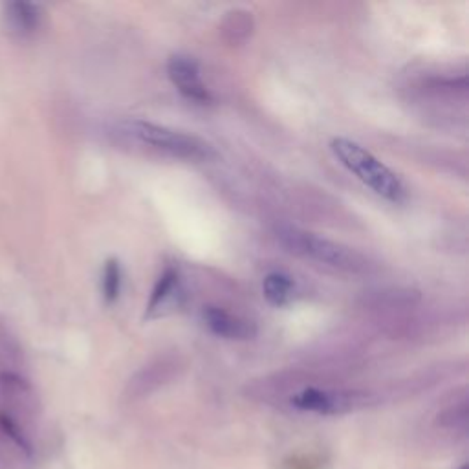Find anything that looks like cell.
I'll return each instance as SVG.
<instances>
[{
	"instance_id": "cell-1",
	"label": "cell",
	"mask_w": 469,
	"mask_h": 469,
	"mask_svg": "<svg viewBox=\"0 0 469 469\" xmlns=\"http://www.w3.org/2000/svg\"><path fill=\"white\" fill-rule=\"evenodd\" d=\"M275 239L282 248H286V251L297 255V257L339 272L361 274L369 266L367 259L354 248L291 224H279L275 228Z\"/></svg>"
},
{
	"instance_id": "cell-2",
	"label": "cell",
	"mask_w": 469,
	"mask_h": 469,
	"mask_svg": "<svg viewBox=\"0 0 469 469\" xmlns=\"http://www.w3.org/2000/svg\"><path fill=\"white\" fill-rule=\"evenodd\" d=\"M330 151L341 165L351 170L360 182L370 187L378 196L395 204L405 200L407 191L396 173H393L386 163L379 161L360 143L349 138H334L330 142Z\"/></svg>"
},
{
	"instance_id": "cell-3",
	"label": "cell",
	"mask_w": 469,
	"mask_h": 469,
	"mask_svg": "<svg viewBox=\"0 0 469 469\" xmlns=\"http://www.w3.org/2000/svg\"><path fill=\"white\" fill-rule=\"evenodd\" d=\"M123 135L147 145L154 151H160L167 156L187 160V161H209L217 158V151L209 142L184 133L170 129L165 125H156L143 119H126L119 125Z\"/></svg>"
},
{
	"instance_id": "cell-4",
	"label": "cell",
	"mask_w": 469,
	"mask_h": 469,
	"mask_svg": "<svg viewBox=\"0 0 469 469\" xmlns=\"http://www.w3.org/2000/svg\"><path fill=\"white\" fill-rule=\"evenodd\" d=\"M290 405L301 413L319 416H341L369 409L378 404V396L361 389L303 387L290 396Z\"/></svg>"
},
{
	"instance_id": "cell-5",
	"label": "cell",
	"mask_w": 469,
	"mask_h": 469,
	"mask_svg": "<svg viewBox=\"0 0 469 469\" xmlns=\"http://www.w3.org/2000/svg\"><path fill=\"white\" fill-rule=\"evenodd\" d=\"M167 75L186 100L198 105H211L215 101L200 75V65L196 59L182 54L170 56L167 61Z\"/></svg>"
},
{
	"instance_id": "cell-6",
	"label": "cell",
	"mask_w": 469,
	"mask_h": 469,
	"mask_svg": "<svg viewBox=\"0 0 469 469\" xmlns=\"http://www.w3.org/2000/svg\"><path fill=\"white\" fill-rule=\"evenodd\" d=\"M205 326L219 337L246 341L257 335V326L251 321L230 314L221 307H205L202 312Z\"/></svg>"
},
{
	"instance_id": "cell-7",
	"label": "cell",
	"mask_w": 469,
	"mask_h": 469,
	"mask_svg": "<svg viewBox=\"0 0 469 469\" xmlns=\"http://www.w3.org/2000/svg\"><path fill=\"white\" fill-rule=\"evenodd\" d=\"M3 19L6 30L12 35L31 37L40 30L42 21H45V12L39 4L13 0V3L3 4Z\"/></svg>"
},
{
	"instance_id": "cell-8",
	"label": "cell",
	"mask_w": 469,
	"mask_h": 469,
	"mask_svg": "<svg viewBox=\"0 0 469 469\" xmlns=\"http://www.w3.org/2000/svg\"><path fill=\"white\" fill-rule=\"evenodd\" d=\"M293 288H295V284H293L291 277H288L286 274H281V272H272L263 281V291H265L266 301L279 308L286 307L291 301Z\"/></svg>"
},
{
	"instance_id": "cell-9",
	"label": "cell",
	"mask_w": 469,
	"mask_h": 469,
	"mask_svg": "<svg viewBox=\"0 0 469 469\" xmlns=\"http://www.w3.org/2000/svg\"><path fill=\"white\" fill-rule=\"evenodd\" d=\"M178 282H180V275L177 268H167L156 281L151 297H149V303H147V314L156 312L158 308H161L169 300H173L175 293L178 291Z\"/></svg>"
},
{
	"instance_id": "cell-10",
	"label": "cell",
	"mask_w": 469,
	"mask_h": 469,
	"mask_svg": "<svg viewBox=\"0 0 469 469\" xmlns=\"http://www.w3.org/2000/svg\"><path fill=\"white\" fill-rule=\"evenodd\" d=\"M22 360V349L13 330L0 319V370H13L12 367L19 365Z\"/></svg>"
},
{
	"instance_id": "cell-11",
	"label": "cell",
	"mask_w": 469,
	"mask_h": 469,
	"mask_svg": "<svg viewBox=\"0 0 469 469\" xmlns=\"http://www.w3.org/2000/svg\"><path fill=\"white\" fill-rule=\"evenodd\" d=\"M123 270L117 259H107L101 274V293L107 305H114L121 295Z\"/></svg>"
},
{
	"instance_id": "cell-12",
	"label": "cell",
	"mask_w": 469,
	"mask_h": 469,
	"mask_svg": "<svg viewBox=\"0 0 469 469\" xmlns=\"http://www.w3.org/2000/svg\"><path fill=\"white\" fill-rule=\"evenodd\" d=\"M446 431H465L467 430V400H462L456 405L447 407L442 414H439L437 421Z\"/></svg>"
}]
</instances>
